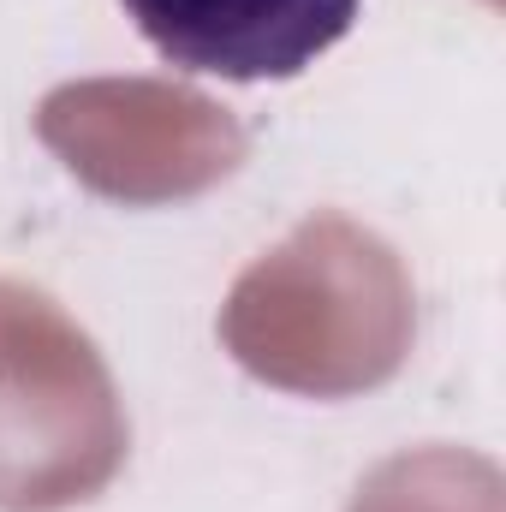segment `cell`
Wrapping results in <instances>:
<instances>
[{
	"label": "cell",
	"mask_w": 506,
	"mask_h": 512,
	"mask_svg": "<svg viewBox=\"0 0 506 512\" xmlns=\"http://www.w3.org/2000/svg\"><path fill=\"white\" fill-rule=\"evenodd\" d=\"M120 6L155 42L161 60L233 84L298 78L364 12V0H120Z\"/></svg>",
	"instance_id": "6da1fadb"
}]
</instances>
